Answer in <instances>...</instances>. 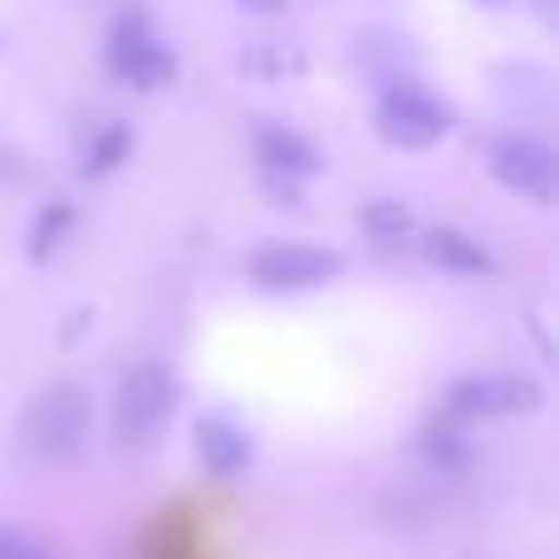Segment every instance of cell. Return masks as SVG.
Segmentation results:
<instances>
[{
	"label": "cell",
	"mask_w": 559,
	"mask_h": 559,
	"mask_svg": "<svg viewBox=\"0 0 559 559\" xmlns=\"http://www.w3.org/2000/svg\"><path fill=\"white\" fill-rule=\"evenodd\" d=\"M378 123H383V133L393 138V143L427 147L452 128V114H447V104H437L423 84H393L383 94V104H378Z\"/></svg>",
	"instance_id": "3"
},
{
	"label": "cell",
	"mask_w": 559,
	"mask_h": 559,
	"mask_svg": "<svg viewBox=\"0 0 559 559\" xmlns=\"http://www.w3.org/2000/svg\"><path fill=\"white\" fill-rule=\"evenodd\" d=\"M255 10H285V0H255Z\"/></svg>",
	"instance_id": "15"
},
{
	"label": "cell",
	"mask_w": 559,
	"mask_h": 559,
	"mask_svg": "<svg viewBox=\"0 0 559 559\" xmlns=\"http://www.w3.org/2000/svg\"><path fill=\"white\" fill-rule=\"evenodd\" d=\"M491 167L511 192L535 197V202H550L555 197V153L540 138H501L491 153Z\"/></svg>",
	"instance_id": "6"
},
{
	"label": "cell",
	"mask_w": 559,
	"mask_h": 559,
	"mask_svg": "<svg viewBox=\"0 0 559 559\" xmlns=\"http://www.w3.org/2000/svg\"><path fill=\"white\" fill-rule=\"evenodd\" d=\"M0 559H45L35 550V545L25 540V535H15V531H0Z\"/></svg>",
	"instance_id": "14"
},
{
	"label": "cell",
	"mask_w": 559,
	"mask_h": 559,
	"mask_svg": "<svg viewBox=\"0 0 559 559\" xmlns=\"http://www.w3.org/2000/svg\"><path fill=\"white\" fill-rule=\"evenodd\" d=\"M427 261L442 265V271H456V275H486L491 271V255L462 231H432L427 236Z\"/></svg>",
	"instance_id": "9"
},
{
	"label": "cell",
	"mask_w": 559,
	"mask_h": 559,
	"mask_svg": "<svg viewBox=\"0 0 559 559\" xmlns=\"http://www.w3.org/2000/svg\"><path fill=\"white\" fill-rule=\"evenodd\" d=\"M88 423H94V403L79 383H55L25 407V423H20V442L29 447L45 462H59V456H74L88 437Z\"/></svg>",
	"instance_id": "1"
},
{
	"label": "cell",
	"mask_w": 559,
	"mask_h": 559,
	"mask_svg": "<svg viewBox=\"0 0 559 559\" xmlns=\"http://www.w3.org/2000/svg\"><path fill=\"white\" fill-rule=\"evenodd\" d=\"M108 64H114L118 79L138 88H157L173 79V49L143 25V15H128L123 25L114 29V49H108Z\"/></svg>",
	"instance_id": "5"
},
{
	"label": "cell",
	"mask_w": 559,
	"mask_h": 559,
	"mask_svg": "<svg viewBox=\"0 0 559 559\" xmlns=\"http://www.w3.org/2000/svg\"><path fill=\"white\" fill-rule=\"evenodd\" d=\"M64 226H69V206L55 202L45 216H39V226H35V246H29V251H35V261H45V255L55 251L59 236H64Z\"/></svg>",
	"instance_id": "12"
},
{
	"label": "cell",
	"mask_w": 559,
	"mask_h": 559,
	"mask_svg": "<svg viewBox=\"0 0 559 559\" xmlns=\"http://www.w3.org/2000/svg\"><path fill=\"white\" fill-rule=\"evenodd\" d=\"M197 456H202V466L212 476L231 481V476H241L251 466V437L236 423H226V417H202L197 423Z\"/></svg>",
	"instance_id": "7"
},
{
	"label": "cell",
	"mask_w": 559,
	"mask_h": 559,
	"mask_svg": "<svg viewBox=\"0 0 559 559\" xmlns=\"http://www.w3.org/2000/svg\"><path fill=\"white\" fill-rule=\"evenodd\" d=\"M344 271L334 251H319V246H265V251L251 255V275L261 280L265 289H314L324 280H334Z\"/></svg>",
	"instance_id": "4"
},
{
	"label": "cell",
	"mask_w": 559,
	"mask_h": 559,
	"mask_svg": "<svg viewBox=\"0 0 559 559\" xmlns=\"http://www.w3.org/2000/svg\"><path fill=\"white\" fill-rule=\"evenodd\" d=\"M173 397L177 383L167 368L157 364H138L118 378V397H114V432L123 442H153L173 417Z\"/></svg>",
	"instance_id": "2"
},
{
	"label": "cell",
	"mask_w": 559,
	"mask_h": 559,
	"mask_svg": "<svg viewBox=\"0 0 559 559\" xmlns=\"http://www.w3.org/2000/svg\"><path fill=\"white\" fill-rule=\"evenodd\" d=\"M364 222L378 226V231H403V226H407V206L403 202H378V206H368V212H364Z\"/></svg>",
	"instance_id": "13"
},
{
	"label": "cell",
	"mask_w": 559,
	"mask_h": 559,
	"mask_svg": "<svg viewBox=\"0 0 559 559\" xmlns=\"http://www.w3.org/2000/svg\"><path fill=\"white\" fill-rule=\"evenodd\" d=\"M128 153V133L123 128H104V133L94 138V147H88V163L84 173H108V167H118Z\"/></svg>",
	"instance_id": "11"
},
{
	"label": "cell",
	"mask_w": 559,
	"mask_h": 559,
	"mask_svg": "<svg viewBox=\"0 0 559 559\" xmlns=\"http://www.w3.org/2000/svg\"><path fill=\"white\" fill-rule=\"evenodd\" d=\"M535 383L525 378H472V383L452 388V413L476 417V413H515V407L535 403Z\"/></svg>",
	"instance_id": "8"
},
{
	"label": "cell",
	"mask_w": 559,
	"mask_h": 559,
	"mask_svg": "<svg viewBox=\"0 0 559 559\" xmlns=\"http://www.w3.org/2000/svg\"><path fill=\"white\" fill-rule=\"evenodd\" d=\"M486 5H506V0H486Z\"/></svg>",
	"instance_id": "16"
},
{
	"label": "cell",
	"mask_w": 559,
	"mask_h": 559,
	"mask_svg": "<svg viewBox=\"0 0 559 559\" xmlns=\"http://www.w3.org/2000/svg\"><path fill=\"white\" fill-rule=\"evenodd\" d=\"M261 157L271 167H285V173H314L319 157L309 143H299L295 133H280V128H265L261 133Z\"/></svg>",
	"instance_id": "10"
}]
</instances>
